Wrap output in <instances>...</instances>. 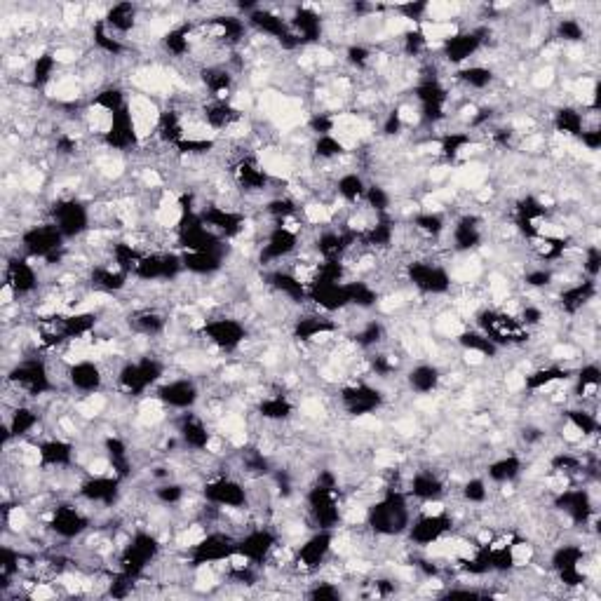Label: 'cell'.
Masks as SVG:
<instances>
[{
    "label": "cell",
    "instance_id": "19",
    "mask_svg": "<svg viewBox=\"0 0 601 601\" xmlns=\"http://www.w3.org/2000/svg\"><path fill=\"white\" fill-rule=\"evenodd\" d=\"M174 432H177L181 447L186 451L191 449V454H207L209 442H212L214 432L209 428L207 418L198 414V411H184L174 421Z\"/></svg>",
    "mask_w": 601,
    "mask_h": 601
},
{
    "label": "cell",
    "instance_id": "10",
    "mask_svg": "<svg viewBox=\"0 0 601 601\" xmlns=\"http://www.w3.org/2000/svg\"><path fill=\"white\" fill-rule=\"evenodd\" d=\"M200 496L202 501L219 510H249L247 482H242L238 475H231V472L205 479Z\"/></svg>",
    "mask_w": 601,
    "mask_h": 601
},
{
    "label": "cell",
    "instance_id": "12",
    "mask_svg": "<svg viewBox=\"0 0 601 601\" xmlns=\"http://www.w3.org/2000/svg\"><path fill=\"white\" fill-rule=\"evenodd\" d=\"M153 397L165 404L167 411L184 414V411H193L198 407L202 400V388L198 378L193 376H167L165 381L153 390Z\"/></svg>",
    "mask_w": 601,
    "mask_h": 601
},
{
    "label": "cell",
    "instance_id": "16",
    "mask_svg": "<svg viewBox=\"0 0 601 601\" xmlns=\"http://www.w3.org/2000/svg\"><path fill=\"white\" fill-rule=\"evenodd\" d=\"M66 386H69L71 393H76L80 400V397L106 393L108 378L99 360L85 357V360L69 362V369H66Z\"/></svg>",
    "mask_w": 601,
    "mask_h": 601
},
{
    "label": "cell",
    "instance_id": "21",
    "mask_svg": "<svg viewBox=\"0 0 601 601\" xmlns=\"http://www.w3.org/2000/svg\"><path fill=\"white\" fill-rule=\"evenodd\" d=\"M597 294H599L597 280H590L583 275V278L573 280V282H569V285H564L562 289H559L555 301L564 315L576 317L583 313V310L590 306L592 301H597Z\"/></svg>",
    "mask_w": 601,
    "mask_h": 601
},
{
    "label": "cell",
    "instance_id": "4",
    "mask_svg": "<svg viewBox=\"0 0 601 601\" xmlns=\"http://www.w3.org/2000/svg\"><path fill=\"white\" fill-rule=\"evenodd\" d=\"M402 278L421 296H447L454 292V275L451 268L437 256L430 259H409L402 266Z\"/></svg>",
    "mask_w": 601,
    "mask_h": 601
},
{
    "label": "cell",
    "instance_id": "36",
    "mask_svg": "<svg viewBox=\"0 0 601 601\" xmlns=\"http://www.w3.org/2000/svg\"><path fill=\"white\" fill-rule=\"evenodd\" d=\"M580 270H583L585 278L590 280H599L601 273V249L597 242L583 247V259H580Z\"/></svg>",
    "mask_w": 601,
    "mask_h": 601
},
{
    "label": "cell",
    "instance_id": "32",
    "mask_svg": "<svg viewBox=\"0 0 601 601\" xmlns=\"http://www.w3.org/2000/svg\"><path fill=\"white\" fill-rule=\"evenodd\" d=\"M454 341L461 350H468V353H479V355H484L486 360H494V357L501 355V348H498L496 343H491L489 336H486L484 332H479L477 327H465Z\"/></svg>",
    "mask_w": 601,
    "mask_h": 601
},
{
    "label": "cell",
    "instance_id": "13",
    "mask_svg": "<svg viewBox=\"0 0 601 601\" xmlns=\"http://www.w3.org/2000/svg\"><path fill=\"white\" fill-rule=\"evenodd\" d=\"M486 219L479 212H463L451 221L447 238L454 254H475L486 240Z\"/></svg>",
    "mask_w": 601,
    "mask_h": 601
},
{
    "label": "cell",
    "instance_id": "22",
    "mask_svg": "<svg viewBox=\"0 0 601 601\" xmlns=\"http://www.w3.org/2000/svg\"><path fill=\"white\" fill-rule=\"evenodd\" d=\"M132 275H127L125 270H120L118 266H113L111 261L108 263H94L87 273V285H90L92 292L106 294V296H118L130 289L132 285Z\"/></svg>",
    "mask_w": 601,
    "mask_h": 601
},
{
    "label": "cell",
    "instance_id": "30",
    "mask_svg": "<svg viewBox=\"0 0 601 601\" xmlns=\"http://www.w3.org/2000/svg\"><path fill=\"white\" fill-rule=\"evenodd\" d=\"M367 188H369V181L360 170H357V167H353V170L341 172L339 179L334 181L336 198L346 202L348 207L362 205L364 195H367Z\"/></svg>",
    "mask_w": 601,
    "mask_h": 601
},
{
    "label": "cell",
    "instance_id": "7",
    "mask_svg": "<svg viewBox=\"0 0 601 601\" xmlns=\"http://www.w3.org/2000/svg\"><path fill=\"white\" fill-rule=\"evenodd\" d=\"M341 411L350 418H367L376 416V411H381L388 404L386 390L378 388L376 383L367 381V378H355V381L346 383L339 388L336 395Z\"/></svg>",
    "mask_w": 601,
    "mask_h": 601
},
{
    "label": "cell",
    "instance_id": "1",
    "mask_svg": "<svg viewBox=\"0 0 601 601\" xmlns=\"http://www.w3.org/2000/svg\"><path fill=\"white\" fill-rule=\"evenodd\" d=\"M414 508H411V498L407 491L388 489L381 496L367 505V519L364 526L374 533L376 538H400L407 533L411 519H414Z\"/></svg>",
    "mask_w": 601,
    "mask_h": 601
},
{
    "label": "cell",
    "instance_id": "28",
    "mask_svg": "<svg viewBox=\"0 0 601 601\" xmlns=\"http://www.w3.org/2000/svg\"><path fill=\"white\" fill-rule=\"evenodd\" d=\"M496 80V71L479 62H470L461 66V69H454V83L463 87L465 92H486L496 85Z\"/></svg>",
    "mask_w": 601,
    "mask_h": 601
},
{
    "label": "cell",
    "instance_id": "33",
    "mask_svg": "<svg viewBox=\"0 0 601 601\" xmlns=\"http://www.w3.org/2000/svg\"><path fill=\"white\" fill-rule=\"evenodd\" d=\"M552 36L564 45H583L587 38V26L580 22V17H557L552 24Z\"/></svg>",
    "mask_w": 601,
    "mask_h": 601
},
{
    "label": "cell",
    "instance_id": "9",
    "mask_svg": "<svg viewBox=\"0 0 601 601\" xmlns=\"http://www.w3.org/2000/svg\"><path fill=\"white\" fill-rule=\"evenodd\" d=\"M184 275V256L177 249H160V252H146L141 256L132 280L146 282V285H170Z\"/></svg>",
    "mask_w": 601,
    "mask_h": 601
},
{
    "label": "cell",
    "instance_id": "35",
    "mask_svg": "<svg viewBox=\"0 0 601 601\" xmlns=\"http://www.w3.org/2000/svg\"><path fill=\"white\" fill-rule=\"evenodd\" d=\"M522 282L526 289H536V292H540V289H548L552 282H557V273L552 268L536 266V268L524 270Z\"/></svg>",
    "mask_w": 601,
    "mask_h": 601
},
{
    "label": "cell",
    "instance_id": "26",
    "mask_svg": "<svg viewBox=\"0 0 601 601\" xmlns=\"http://www.w3.org/2000/svg\"><path fill=\"white\" fill-rule=\"evenodd\" d=\"M522 475H524V458L519 456L517 451H510V454L494 458V461L484 468V479L496 486L515 484Z\"/></svg>",
    "mask_w": 601,
    "mask_h": 601
},
{
    "label": "cell",
    "instance_id": "37",
    "mask_svg": "<svg viewBox=\"0 0 601 601\" xmlns=\"http://www.w3.org/2000/svg\"><path fill=\"white\" fill-rule=\"evenodd\" d=\"M578 141L587 153H597L601 148V127H585V132L580 134Z\"/></svg>",
    "mask_w": 601,
    "mask_h": 601
},
{
    "label": "cell",
    "instance_id": "2",
    "mask_svg": "<svg viewBox=\"0 0 601 601\" xmlns=\"http://www.w3.org/2000/svg\"><path fill=\"white\" fill-rule=\"evenodd\" d=\"M167 378V364L160 357L151 353L139 357H127L123 367L118 369L116 378H113V388L118 395L130 397V400H141L148 393H153Z\"/></svg>",
    "mask_w": 601,
    "mask_h": 601
},
{
    "label": "cell",
    "instance_id": "5",
    "mask_svg": "<svg viewBox=\"0 0 601 601\" xmlns=\"http://www.w3.org/2000/svg\"><path fill=\"white\" fill-rule=\"evenodd\" d=\"M475 327L479 332L489 336L491 343H496L498 348H522L531 339V329H526L519 317L505 313V310L491 306V308H479L475 315Z\"/></svg>",
    "mask_w": 601,
    "mask_h": 601
},
{
    "label": "cell",
    "instance_id": "24",
    "mask_svg": "<svg viewBox=\"0 0 601 601\" xmlns=\"http://www.w3.org/2000/svg\"><path fill=\"white\" fill-rule=\"evenodd\" d=\"M254 411L256 416L261 418L263 423L278 425V423H289L296 414V404L292 402V397L282 390H273V393L261 395L259 400L254 402Z\"/></svg>",
    "mask_w": 601,
    "mask_h": 601
},
{
    "label": "cell",
    "instance_id": "15",
    "mask_svg": "<svg viewBox=\"0 0 601 601\" xmlns=\"http://www.w3.org/2000/svg\"><path fill=\"white\" fill-rule=\"evenodd\" d=\"M456 531L454 519H451L449 510L440 512V515H425V512H416V517L411 519L407 536L409 545L414 550H425L430 545H435L437 540L451 536Z\"/></svg>",
    "mask_w": 601,
    "mask_h": 601
},
{
    "label": "cell",
    "instance_id": "29",
    "mask_svg": "<svg viewBox=\"0 0 601 601\" xmlns=\"http://www.w3.org/2000/svg\"><path fill=\"white\" fill-rule=\"evenodd\" d=\"M184 256V273H191L193 278H214L226 268L228 249L226 252H181Z\"/></svg>",
    "mask_w": 601,
    "mask_h": 601
},
{
    "label": "cell",
    "instance_id": "8",
    "mask_svg": "<svg viewBox=\"0 0 601 601\" xmlns=\"http://www.w3.org/2000/svg\"><path fill=\"white\" fill-rule=\"evenodd\" d=\"M489 26H468V29H458L454 36L437 47L442 62L451 66V69H461V66L470 64L479 52L489 47Z\"/></svg>",
    "mask_w": 601,
    "mask_h": 601
},
{
    "label": "cell",
    "instance_id": "20",
    "mask_svg": "<svg viewBox=\"0 0 601 601\" xmlns=\"http://www.w3.org/2000/svg\"><path fill=\"white\" fill-rule=\"evenodd\" d=\"M127 324H130L132 336L153 341L170 332V315L158 306H139L127 315Z\"/></svg>",
    "mask_w": 601,
    "mask_h": 601
},
{
    "label": "cell",
    "instance_id": "18",
    "mask_svg": "<svg viewBox=\"0 0 601 601\" xmlns=\"http://www.w3.org/2000/svg\"><path fill=\"white\" fill-rule=\"evenodd\" d=\"M404 491H407L409 498H414V501H418V503L447 501L449 479L444 477L440 470L418 468V470H411L407 475Z\"/></svg>",
    "mask_w": 601,
    "mask_h": 601
},
{
    "label": "cell",
    "instance_id": "17",
    "mask_svg": "<svg viewBox=\"0 0 601 601\" xmlns=\"http://www.w3.org/2000/svg\"><path fill=\"white\" fill-rule=\"evenodd\" d=\"M78 465V447L76 442L62 435L40 437L38 440V468L54 472V470H71Z\"/></svg>",
    "mask_w": 601,
    "mask_h": 601
},
{
    "label": "cell",
    "instance_id": "31",
    "mask_svg": "<svg viewBox=\"0 0 601 601\" xmlns=\"http://www.w3.org/2000/svg\"><path fill=\"white\" fill-rule=\"evenodd\" d=\"M573 381V397L580 404L597 402L599 386H601V369L597 362H587L576 371V376H571Z\"/></svg>",
    "mask_w": 601,
    "mask_h": 601
},
{
    "label": "cell",
    "instance_id": "3",
    "mask_svg": "<svg viewBox=\"0 0 601 601\" xmlns=\"http://www.w3.org/2000/svg\"><path fill=\"white\" fill-rule=\"evenodd\" d=\"M198 336L207 343V346L219 350V353L235 355L240 353V350H245L247 346L249 324L245 320H240L238 315L228 313V310H221V313L216 315L202 317Z\"/></svg>",
    "mask_w": 601,
    "mask_h": 601
},
{
    "label": "cell",
    "instance_id": "14",
    "mask_svg": "<svg viewBox=\"0 0 601 601\" xmlns=\"http://www.w3.org/2000/svg\"><path fill=\"white\" fill-rule=\"evenodd\" d=\"M280 545V536L273 526L268 524H254L252 529H247L242 536L235 540V552L240 557H245L249 564L254 566H266L273 557L275 548Z\"/></svg>",
    "mask_w": 601,
    "mask_h": 601
},
{
    "label": "cell",
    "instance_id": "25",
    "mask_svg": "<svg viewBox=\"0 0 601 601\" xmlns=\"http://www.w3.org/2000/svg\"><path fill=\"white\" fill-rule=\"evenodd\" d=\"M442 386H444L442 369L432 362H418L407 371V376H404V388H407L409 393L421 397L435 395Z\"/></svg>",
    "mask_w": 601,
    "mask_h": 601
},
{
    "label": "cell",
    "instance_id": "6",
    "mask_svg": "<svg viewBox=\"0 0 601 601\" xmlns=\"http://www.w3.org/2000/svg\"><path fill=\"white\" fill-rule=\"evenodd\" d=\"M47 219L62 231L66 240H83L92 231V212L90 202H85L80 195L71 198L50 200L47 205Z\"/></svg>",
    "mask_w": 601,
    "mask_h": 601
},
{
    "label": "cell",
    "instance_id": "23",
    "mask_svg": "<svg viewBox=\"0 0 601 601\" xmlns=\"http://www.w3.org/2000/svg\"><path fill=\"white\" fill-rule=\"evenodd\" d=\"M101 22H104V26L113 33V36H118L120 40H125L127 43V38H132L134 33L139 31L141 8L134 3H116L111 5V8H106Z\"/></svg>",
    "mask_w": 601,
    "mask_h": 601
},
{
    "label": "cell",
    "instance_id": "27",
    "mask_svg": "<svg viewBox=\"0 0 601 601\" xmlns=\"http://www.w3.org/2000/svg\"><path fill=\"white\" fill-rule=\"evenodd\" d=\"M550 125H552V130H555V134L564 137V141L566 139L578 141L580 134H583L587 127L585 111L573 104H559L555 108V113L550 116Z\"/></svg>",
    "mask_w": 601,
    "mask_h": 601
},
{
    "label": "cell",
    "instance_id": "11",
    "mask_svg": "<svg viewBox=\"0 0 601 601\" xmlns=\"http://www.w3.org/2000/svg\"><path fill=\"white\" fill-rule=\"evenodd\" d=\"M123 479L108 472V475H85L78 484L76 498H80L90 510H116L123 503Z\"/></svg>",
    "mask_w": 601,
    "mask_h": 601
},
{
    "label": "cell",
    "instance_id": "34",
    "mask_svg": "<svg viewBox=\"0 0 601 601\" xmlns=\"http://www.w3.org/2000/svg\"><path fill=\"white\" fill-rule=\"evenodd\" d=\"M491 498V489L489 482L484 477H468L461 484V501L468 505H475V508H484Z\"/></svg>",
    "mask_w": 601,
    "mask_h": 601
}]
</instances>
